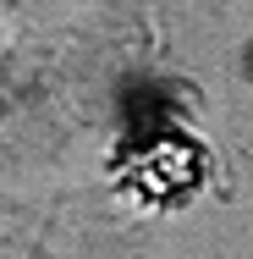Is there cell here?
I'll list each match as a JSON object with an SVG mask.
<instances>
[{
    "label": "cell",
    "mask_w": 253,
    "mask_h": 259,
    "mask_svg": "<svg viewBox=\"0 0 253 259\" xmlns=\"http://www.w3.org/2000/svg\"><path fill=\"white\" fill-rule=\"evenodd\" d=\"M204 165H209V155H204L198 138L182 133V127H165V133H154L138 155L121 160V188L138 204H182V199L198 193Z\"/></svg>",
    "instance_id": "1"
},
{
    "label": "cell",
    "mask_w": 253,
    "mask_h": 259,
    "mask_svg": "<svg viewBox=\"0 0 253 259\" xmlns=\"http://www.w3.org/2000/svg\"><path fill=\"white\" fill-rule=\"evenodd\" d=\"M0 116H6V110H0Z\"/></svg>",
    "instance_id": "2"
}]
</instances>
